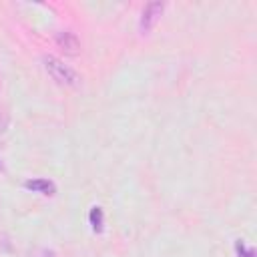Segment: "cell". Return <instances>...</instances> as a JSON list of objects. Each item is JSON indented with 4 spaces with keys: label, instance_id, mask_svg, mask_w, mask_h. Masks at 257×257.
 <instances>
[{
    "label": "cell",
    "instance_id": "1",
    "mask_svg": "<svg viewBox=\"0 0 257 257\" xmlns=\"http://www.w3.org/2000/svg\"><path fill=\"white\" fill-rule=\"evenodd\" d=\"M44 66H46V70H48V74L58 82V84H66V86H76L78 84V74L70 68V66H66L62 60H58L56 56H46L44 58Z\"/></svg>",
    "mask_w": 257,
    "mask_h": 257
},
{
    "label": "cell",
    "instance_id": "2",
    "mask_svg": "<svg viewBox=\"0 0 257 257\" xmlns=\"http://www.w3.org/2000/svg\"><path fill=\"white\" fill-rule=\"evenodd\" d=\"M163 8H165L163 2H149V4L143 8L141 22H139V28H141L143 34H149V32L155 28V24L159 22V18H161V14H163Z\"/></svg>",
    "mask_w": 257,
    "mask_h": 257
},
{
    "label": "cell",
    "instance_id": "3",
    "mask_svg": "<svg viewBox=\"0 0 257 257\" xmlns=\"http://www.w3.org/2000/svg\"><path fill=\"white\" fill-rule=\"evenodd\" d=\"M24 187L28 191H34V193H40V195H54V191H56L54 183L48 181V179H30V181L24 183Z\"/></svg>",
    "mask_w": 257,
    "mask_h": 257
},
{
    "label": "cell",
    "instance_id": "4",
    "mask_svg": "<svg viewBox=\"0 0 257 257\" xmlns=\"http://www.w3.org/2000/svg\"><path fill=\"white\" fill-rule=\"evenodd\" d=\"M56 42H58V46L66 48L68 52H76V48H78V38L74 34H70V32H58L56 34Z\"/></svg>",
    "mask_w": 257,
    "mask_h": 257
},
{
    "label": "cell",
    "instance_id": "5",
    "mask_svg": "<svg viewBox=\"0 0 257 257\" xmlns=\"http://www.w3.org/2000/svg\"><path fill=\"white\" fill-rule=\"evenodd\" d=\"M88 219H90L92 229H94L96 233H100V231H102V209H100V207H92Z\"/></svg>",
    "mask_w": 257,
    "mask_h": 257
},
{
    "label": "cell",
    "instance_id": "6",
    "mask_svg": "<svg viewBox=\"0 0 257 257\" xmlns=\"http://www.w3.org/2000/svg\"><path fill=\"white\" fill-rule=\"evenodd\" d=\"M235 251H237L239 257H255L253 247H245L243 241H237V243H235Z\"/></svg>",
    "mask_w": 257,
    "mask_h": 257
}]
</instances>
